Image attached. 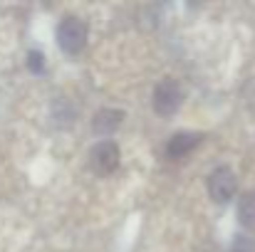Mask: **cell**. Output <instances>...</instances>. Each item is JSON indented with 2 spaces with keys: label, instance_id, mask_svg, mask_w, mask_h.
Masks as SVG:
<instances>
[{
  "label": "cell",
  "instance_id": "cell-1",
  "mask_svg": "<svg viewBox=\"0 0 255 252\" xmlns=\"http://www.w3.org/2000/svg\"><path fill=\"white\" fill-rule=\"evenodd\" d=\"M87 42V25L80 17H65L57 25V45L67 52V55H77L82 52Z\"/></svg>",
  "mask_w": 255,
  "mask_h": 252
},
{
  "label": "cell",
  "instance_id": "cell-2",
  "mask_svg": "<svg viewBox=\"0 0 255 252\" xmlns=\"http://www.w3.org/2000/svg\"><path fill=\"white\" fill-rule=\"evenodd\" d=\"M236 188H238V180H236V173L231 168H216L208 175V195L216 203H228L236 195Z\"/></svg>",
  "mask_w": 255,
  "mask_h": 252
},
{
  "label": "cell",
  "instance_id": "cell-3",
  "mask_svg": "<svg viewBox=\"0 0 255 252\" xmlns=\"http://www.w3.org/2000/svg\"><path fill=\"white\" fill-rule=\"evenodd\" d=\"M181 99H183V91L176 80H164L154 89V109L161 116H171L181 106Z\"/></svg>",
  "mask_w": 255,
  "mask_h": 252
},
{
  "label": "cell",
  "instance_id": "cell-4",
  "mask_svg": "<svg viewBox=\"0 0 255 252\" xmlns=\"http://www.w3.org/2000/svg\"><path fill=\"white\" fill-rule=\"evenodd\" d=\"M89 166L94 173L107 175L119 166V149L114 141H99L92 151H89Z\"/></svg>",
  "mask_w": 255,
  "mask_h": 252
},
{
  "label": "cell",
  "instance_id": "cell-5",
  "mask_svg": "<svg viewBox=\"0 0 255 252\" xmlns=\"http://www.w3.org/2000/svg\"><path fill=\"white\" fill-rule=\"evenodd\" d=\"M201 141V134H193V131H183V134H176L171 136L169 144H166V154L171 159H183L186 154H191Z\"/></svg>",
  "mask_w": 255,
  "mask_h": 252
},
{
  "label": "cell",
  "instance_id": "cell-6",
  "mask_svg": "<svg viewBox=\"0 0 255 252\" xmlns=\"http://www.w3.org/2000/svg\"><path fill=\"white\" fill-rule=\"evenodd\" d=\"M122 119H124L122 111H117V109H102V111L94 114V124H92V126H94L97 134L109 136V134H114V131L119 129Z\"/></svg>",
  "mask_w": 255,
  "mask_h": 252
},
{
  "label": "cell",
  "instance_id": "cell-7",
  "mask_svg": "<svg viewBox=\"0 0 255 252\" xmlns=\"http://www.w3.org/2000/svg\"><path fill=\"white\" fill-rule=\"evenodd\" d=\"M238 218L246 228H255V190L246 193L238 203Z\"/></svg>",
  "mask_w": 255,
  "mask_h": 252
},
{
  "label": "cell",
  "instance_id": "cell-8",
  "mask_svg": "<svg viewBox=\"0 0 255 252\" xmlns=\"http://www.w3.org/2000/svg\"><path fill=\"white\" fill-rule=\"evenodd\" d=\"M231 252H255V238H251V235H238L233 240Z\"/></svg>",
  "mask_w": 255,
  "mask_h": 252
},
{
  "label": "cell",
  "instance_id": "cell-9",
  "mask_svg": "<svg viewBox=\"0 0 255 252\" xmlns=\"http://www.w3.org/2000/svg\"><path fill=\"white\" fill-rule=\"evenodd\" d=\"M42 65H45V62H42V55L32 50V52L27 55V67H30L32 72H42Z\"/></svg>",
  "mask_w": 255,
  "mask_h": 252
}]
</instances>
